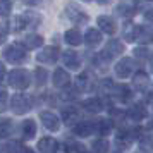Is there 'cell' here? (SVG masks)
<instances>
[{
    "label": "cell",
    "mask_w": 153,
    "mask_h": 153,
    "mask_svg": "<svg viewBox=\"0 0 153 153\" xmlns=\"http://www.w3.org/2000/svg\"><path fill=\"white\" fill-rule=\"evenodd\" d=\"M22 21H24V26L26 28H36L40 22H42V17L36 14L35 10H31V12H26L24 16H21Z\"/></svg>",
    "instance_id": "obj_12"
},
{
    "label": "cell",
    "mask_w": 153,
    "mask_h": 153,
    "mask_svg": "<svg viewBox=\"0 0 153 153\" xmlns=\"http://www.w3.org/2000/svg\"><path fill=\"white\" fill-rule=\"evenodd\" d=\"M65 42L72 45V47H77V45H81L83 43V35L79 33V29H69V31H65Z\"/></svg>",
    "instance_id": "obj_11"
},
{
    "label": "cell",
    "mask_w": 153,
    "mask_h": 153,
    "mask_svg": "<svg viewBox=\"0 0 153 153\" xmlns=\"http://www.w3.org/2000/svg\"><path fill=\"white\" fill-rule=\"evenodd\" d=\"M138 31H139V28L138 26H134L131 21L126 22L124 24V38H126V42H134V40L138 38Z\"/></svg>",
    "instance_id": "obj_14"
},
{
    "label": "cell",
    "mask_w": 153,
    "mask_h": 153,
    "mask_svg": "<svg viewBox=\"0 0 153 153\" xmlns=\"http://www.w3.org/2000/svg\"><path fill=\"white\" fill-rule=\"evenodd\" d=\"M4 74H5V67H4V64L0 62V79L4 77Z\"/></svg>",
    "instance_id": "obj_32"
},
{
    "label": "cell",
    "mask_w": 153,
    "mask_h": 153,
    "mask_svg": "<svg viewBox=\"0 0 153 153\" xmlns=\"http://www.w3.org/2000/svg\"><path fill=\"white\" fill-rule=\"evenodd\" d=\"M91 131H93V126H91V124H88V122H84V124L76 126V132H77V134H81V136L91 134Z\"/></svg>",
    "instance_id": "obj_20"
},
{
    "label": "cell",
    "mask_w": 153,
    "mask_h": 153,
    "mask_svg": "<svg viewBox=\"0 0 153 153\" xmlns=\"http://www.w3.org/2000/svg\"><path fill=\"white\" fill-rule=\"evenodd\" d=\"M124 52V45L119 42V40H110V42L107 43V47L103 50V55L107 59H110L114 55H119V53H122Z\"/></svg>",
    "instance_id": "obj_7"
},
{
    "label": "cell",
    "mask_w": 153,
    "mask_h": 153,
    "mask_svg": "<svg viewBox=\"0 0 153 153\" xmlns=\"http://www.w3.org/2000/svg\"><path fill=\"white\" fill-rule=\"evenodd\" d=\"M12 108H14V112H17V114H24V112L29 108L28 98L24 97V95H16V97L12 98Z\"/></svg>",
    "instance_id": "obj_8"
},
{
    "label": "cell",
    "mask_w": 153,
    "mask_h": 153,
    "mask_svg": "<svg viewBox=\"0 0 153 153\" xmlns=\"http://www.w3.org/2000/svg\"><path fill=\"white\" fill-rule=\"evenodd\" d=\"M77 117H79V114H77L74 108H72V112H71V108L64 110V120H65V122H71V120H77Z\"/></svg>",
    "instance_id": "obj_23"
},
{
    "label": "cell",
    "mask_w": 153,
    "mask_h": 153,
    "mask_svg": "<svg viewBox=\"0 0 153 153\" xmlns=\"http://www.w3.org/2000/svg\"><path fill=\"white\" fill-rule=\"evenodd\" d=\"M42 119H43V122L47 124V127H48V129H52V131L59 129V119H57L53 114H50V112H43Z\"/></svg>",
    "instance_id": "obj_16"
},
{
    "label": "cell",
    "mask_w": 153,
    "mask_h": 153,
    "mask_svg": "<svg viewBox=\"0 0 153 153\" xmlns=\"http://www.w3.org/2000/svg\"><path fill=\"white\" fill-rule=\"evenodd\" d=\"M35 132H36L35 122H33V120H26V122H24V138L35 136Z\"/></svg>",
    "instance_id": "obj_19"
},
{
    "label": "cell",
    "mask_w": 153,
    "mask_h": 153,
    "mask_svg": "<svg viewBox=\"0 0 153 153\" xmlns=\"http://www.w3.org/2000/svg\"><path fill=\"white\" fill-rule=\"evenodd\" d=\"M7 40V26H4V24H0V45Z\"/></svg>",
    "instance_id": "obj_27"
},
{
    "label": "cell",
    "mask_w": 153,
    "mask_h": 153,
    "mask_svg": "<svg viewBox=\"0 0 153 153\" xmlns=\"http://www.w3.org/2000/svg\"><path fill=\"white\" fill-rule=\"evenodd\" d=\"M24 45H26L28 48H38V47L43 45V38L40 35H29V36L24 38Z\"/></svg>",
    "instance_id": "obj_17"
},
{
    "label": "cell",
    "mask_w": 153,
    "mask_h": 153,
    "mask_svg": "<svg viewBox=\"0 0 153 153\" xmlns=\"http://www.w3.org/2000/svg\"><path fill=\"white\" fill-rule=\"evenodd\" d=\"M10 122H9V120H5V126H2V127H0V134H4V136H7V132H9V129H10Z\"/></svg>",
    "instance_id": "obj_29"
},
{
    "label": "cell",
    "mask_w": 153,
    "mask_h": 153,
    "mask_svg": "<svg viewBox=\"0 0 153 153\" xmlns=\"http://www.w3.org/2000/svg\"><path fill=\"white\" fill-rule=\"evenodd\" d=\"M132 69H134V60H132V59H127V57L122 59V60L115 65V72H117L119 77H127L132 72Z\"/></svg>",
    "instance_id": "obj_6"
},
{
    "label": "cell",
    "mask_w": 153,
    "mask_h": 153,
    "mask_svg": "<svg viewBox=\"0 0 153 153\" xmlns=\"http://www.w3.org/2000/svg\"><path fill=\"white\" fill-rule=\"evenodd\" d=\"M84 2H91V0H84Z\"/></svg>",
    "instance_id": "obj_35"
},
{
    "label": "cell",
    "mask_w": 153,
    "mask_h": 153,
    "mask_svg": "<svg viewBox=\"0 0 153 153\" xmlns=\"http://www.w3.org/2000/svg\"><path fill=\"white\" fill-rule=\"evenodd\" d=\"M47 81V71L45 69H36V83L43 84Z\"/></svg>",
    "instance_id": "obj_25"
},
{
    "label": "cell",
    "mask_w": 153,
    "mask_h": 153,
    "mask_svg": "<svg viewBox=\"0 0 153 153\" xmlns=\"http://www.w3.org/2000/svg\"><path fill=\"white\" fill-rule=\"evenodd\" d=\"M5 98H7V93L4 90H0V108H4V105H5Z\"/></svg>",
    "instance_id": "obj_30"
},
{
    "label": "cell",
    "mask_w": 153,
    "mask_h": 153,
    "mask_svg": "<svg viewBox=\"0 0 153 153\" xmlns=\"http://www.w3.org/2000/svg\"><path fill=\"white\" fill-rule=\"evenodd\" d=\"M93 148L97 150V153H107V150H108V143H107L105 139H98V141H95Z\"/></svg>",
    "instance_id": "obj_22"
},
{
    "label": "cell",
    "mask_w": 153,
    "mask_h": 153,
    "mask_svg": "<svg viewBox=\"0 0 153 153\" xmlns=\"http://www.w3.org/2000/svg\"><path fill=\"white\" fill-rule=\"evenodd\" d=\"M84 107H86L90 112H98V110H100V107H102V103H100V100L91 98V100H88V102L84 103Z\"/></svg>",
    "instance_id": "obj_21"
},
{
    "label": "cell",
    "mask_w": 153,
    "mask_h": 153,
    "mask_svg": "<svg viewBox=\"0 0 153 153\" xmlns=\"http://www.w3.org/2000/svg\"><path fill=\"white\" fill-rule=\"evenodd\" d=\"M26 153H33V152H29V150H28V152H26Z\"/></svg>",
    "instance_id": "obj_34"
},
{
    "label": "cell",
    "mask_w": 153,
    "mask_h": 153,
    "mask_svg": "<svg viewBox=\"0 0 153 153\" xmlns=\"http://www.w3.org/2000/svg\"><path fill=\"white\" fill-rule=\"evenodd\" d=\"M26 5H29V7H35V5H40L42 4V0H22Z\"/></svg>",
    "instance_id": "obj_31"
},
{
    "label": "cell",
    "mask_w": 153,
    "mask_h": 153,
    "mask_svg": "<svg viewBox=\"0 0 153 153\" xmlns=\"http://www.w3.org/2000/svg\"><path fill=\"white\" fill-rule=\"evenodd\" d=\"M59 52L60 50L57 47H45V50L38 53V60L45 64H55L57 59H59Z\"/></svg>",
    "instance_id": "obj_4"
},
{
    "label": "cell",
    "mask_w": 153,
    "mask_h": 153,
    "mask_svg": "<svg viewBox=\"0 0 153 153\" xmlns=\"http://www.w3.org/2000/svg\"><path fill=\"white\" fill-rule=\"evenodd\" d=\"M98 4H100V5H107V4H110L112 0H97Z\"/></svg>",
    "instance_id": "obj_33"
},
{
    "label": "cell",
    "mask_w": 153,
    "mask_h": 153,
    "mask_svg": "<svg viewBox=\"0 0 153 153\" xmlns=\"http://www.w3.org/2000/svg\"><path fill=\"white\" fill-rule=\"evenodd\" d=\"M9 83L17 90H24L29 84V74L24 69H14L9 74Z\"/></svg>",
    "instance_id": "obj_1"
},
{
    "label": "cell",
    "mask_w": 153,
    "mask_h": 153,
    "mask_svg": "<svg viewBox=\"0 0 153 153\" xmlns=\"http://www.w3.org/2000/svg\"><path fill=\"white\" fill-rule=\"evenodd\" d=\"M5 59H7L9 62H12V64L22 62V60L26 59V48H24V45L14 43V45L7 47V48H5Z\"/></svg>",
    "instance_id": "obj_2"
},
{
    "label": "cell",
    "mask_w": 153,
    "mask_h": 153,
    "mask_svg": "<svg viewBox=\"0 0 153 153\" xmlns=\"http://www.w3.org/2000/svg\"><path fill=\"white\" fill-rule=\"evenodd\" d=\"M69 81H71V77L64 69H57L55 72H53V84H55V86L64 88V86L69 84Z\"/></svg>",
    "instance_id": "obj_10"
},
{
    "label": "cell",
    "mask_w": 153,
    "mask_h": 153,
    "mask_svg": "<svg viewBox=\"0 0 153 153\" xmlns=\"http://www.w3.org/2000/svg\"><path fill=\"white\" fill-rule=\"evenodd\" d=\"M65 14L69 17L72 22H76V24H84V22H88V14H84L81 7L76 5L74 2H69L67 5H65Z\"/></svg>",
    "instance_id": "obj_3"
},
{
    "label": "cell",
    "mask_w": 153,
    "mask_h": 153,
    "mask_svg": "<svg viewBox=\"0 0 153 153\" xmlns=\"http://www.w3.org/2000/svg\"><path fill=\"white\" fill-rule=\"evenodd\" d=\"M134 55L146 59V57H148V50H146V48H136V50H134Z\"/></svg>",
    "instance_id": "obj_28"
},
{
    "label": "cell",
    "mask_w": 153,
    "mask_h": 153,
    "mask_svg": "<svg viewBox=\"0 0 153 153\" xmlns=\"http://www.w3.org/2000/svg\"><path fill=\"white\" fill-rule=\"evenodd\" d=\"M64 64H65L69 69H77V67H79V57H77L76 52H72V50L64 52Z\"/></svg>",
    "instance_id": "obj_13"
},
{
    "label": "cell",
    "mask_w": 153,
    "mask_h": 153,
    "mask_svg": "<svg viewBox=\"0 0 153 153\" xmlns=\"http://www.w3.org/2000/svg\"><path fill=\"white\" fill-rule=\"evenodd\" d=\"M83 38L86 40V45L95 47V45H98V43L102 42V33H100L98 29H95V28H90L88 31H86V35H84Z\"/></svg>",
    "instance_id": "obj_9"
},
{
    "label": "cell",
    "mask_w": 153,
    "mask_h": 153,
    "mask_svg": "<svg viewBox=\"0 0 153 153\" xmlns=\"http://www.w3.org/2000/svg\"><path fill=\"white\" fill-rule=\"evenodd\" d=\"M12 10V2L10 0H0V17H7Z\"/></svg>",
    "instance_id": "obj_18"
},
{
    "label": "cell",
    "mask_w": 153,
    "mask_h": 153,
    "mask_svg": "<svg viewBox=\"0 0 153 153\" xmlns=\"http://www.w3.org/2000/svg\"><path fill=\"white\" fill-rule=\"evenodd\" d=\"M98 131L102 132V134H107V132L110 131L108 122H107V120H100V122H98Z\"/></svg>",
    "instance_id": "obj_26"
},
{
    "label": "cell",
    "mask_w": 153,
    "mask_h": 153,
    "mask_svg": "<svg viewBox=\"0 0 153 153\" xmlns=\"http://www.w3.org/2000/svg\"><path fill=\"white\" fill-rule=\"evenodd\" d=\"M38 148L42 150V153H55L57 152V141L52 138H45L40 141Z\"/></svg>",
    "instance_id": "obj_15"
},
{
    "label": "cell",
    "mask_w": 153,
    "mask_h": 153,
    "mask_svg": "<svg viewBox=\"0 0 153 153\" xmlns=\"http://www.w3.org/2000/svg\"><path fill=\"white\" fill-rule=\"evenodd\" d=\"M146 83H148V76H146L145 72H138L134 76V84L136 86H145Z\"/></svg>",
    "instance_id": "obj_24"
},
{
    "label": "cell",
    "mask_w": 153,
    "mask_h": 153,
    "mask_svg": "<svg viewBox=\"0 0 153 153\" xmlns=\"http://www.w3.org/2000/svg\"><path fill=\"white\" fill-rule=\"evenodd\" d=\"M98 26H100V29L103 31V33H107V35H114L115 31H117V26H115V21L112 19L110 16H100L97 19Z\"/></svg>",
    "instance_id": "obj_5"
}]
</instances>
